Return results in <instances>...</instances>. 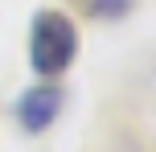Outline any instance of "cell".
<instances>
[{"instance_id":"obj_1","label":"cell","mask_w":156,"mask_h":152,"mask_svg":"<svg viewBox=\"0 0 156 152\" xmlns=\"http://www.w3.org/2000/svg\"><path fill=\"white\" fill-rule=\"evenodd\" d=\"M78 54V33H74V21L66 12H45L33 16V33H29V62L37 74H62L66 66L74 62Z\"/></svg>"},{"instance_id":"obj_2","label":"cell","mask_w":156,"mask_h":152,"mask_svg":"<svg viewBox=\"0 0 156 152\" xmlns=\"http://www.w3.org/2000/svg\"><path fill=\"white\" fill-rule=\"evenodd\" d=\"M58 111H62V90H58V87L25 90L21 103H16V119H21L25 132H45L49 123L58 119Z\"/></svg>"},{"instance_id":"obj_3","label":"cell","mask_w":156,"mask_h":152,"mask_svg":"<svg viewBox=\"0 0 156 152\" xmlns=\"http://www.w3.org/2000/svg\"><path fill=\"white\" fill-rule=\"evenodd\" d=\"M82 4H86V12H94V16H123L136 0H82Z\"/></svg>"}]
</instances>
